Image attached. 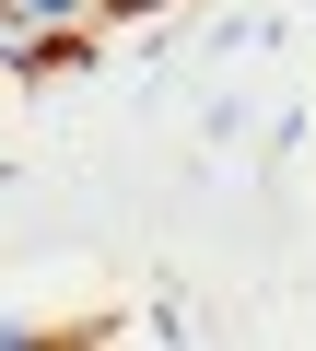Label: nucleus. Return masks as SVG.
I'll return each instance as SVG.
<instances>
[{
	"label": "nucleus",
	"mask_w": 316,
	"mask_h": 351,
	"mask_svg": "<svg viewBox=\"0 0 316 351\" xmlns=\"http://www.w3.org/2000/svg\"><path fill=\"white\" fill-rule=\"evenodd\" d=\"M106 0H0V47H24V36H71V24H94Z\"/></svg>",
	"instance_id": "obj_1"
},
{
	"label": "nucleus",
	"mask_w": 316,
	"mask_h": 351,
	"mask_svg": "<svg viewBox=\"0 0 316 351\" xmlns=\"http://www.w3.org/2000/svg\"><path fill=\"white\" fill-rule=\"evenodd\" d=\"M106 12H176V0H106Z\"/></svg>",
	"instance_id": "obj_2"
}]
</instances>
